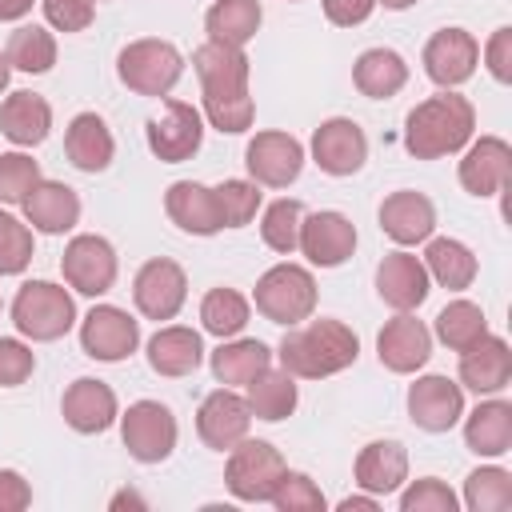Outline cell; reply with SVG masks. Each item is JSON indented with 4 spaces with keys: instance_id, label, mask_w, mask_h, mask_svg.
Here are the masks:
<instances>
[{
    "instance_id": "6da1fadb",
    "label": "cell",
    "mask_w": 512,
    "mask_h": 512,
    "mask_svg": "<svg viewBox=\"0 0 512 512\" xmlns=\"http://www.w3.org/2000/svg\"><path fill=\"white\" fill-rule=\"evenodd\" d=\"M280 368L292 372L296 380H324V376H336L344 368L356 364L360 356V336L344 324V320H308L304 328H288L280 348Z\"/></svg>"
},
{
    "instance_id": "7a4b0ae2",
    "label": "cell",
    "mask_w": 512,
    "mask_h": 512,
    "mask_svg": "<svg viewBox=\"0 0 512 512\" xmlns=\"http://www.w3.org/2000/svg\"><path fill=\"white\" fill-rule=\"evenodd\" d=\"M472 132H476V108L460 92L444 88V92L420 100L408 112V120H404V148L416 160H440V156H452V152L468 148Z\"/></svg>"
},
{
    "instance_id": "3957f363",
    "label": "cell",
    "mask_w": 512,
    "mask_h": 512,
    "mask_svg": "<svg viewBox=\"0 0 512 512\" xmlns=\"http://www.w3.org/2000/svg\"><path fill=\"white\" fill-rule=\"evenodd\" d=\"M12 324L20 336H28L36 344L60 340L76 324V300L64 284L28 280V284H20V292L12 300Z\"/></svg>"
},
{
    "instance_id": "277c9868",
    "label": "cell",
    "mask_w": 512,
    "mask_h": 512,
    "mask_svg": "<svg viewBox=\"0 0 512 512\" xmlns=\"http://www.w3.org/2000/svg\"><path fill=\"white\" fill-rule=\"evenodd\" d=\"M252 304L264 320L280 328H296L316 312V280L300 264H272L252 292Z\"/></svg>"
},
{
    "instance_id": "5b68a950",
    "label": "cell",
    "mask_w": 512,
    "mask_h": 512,
    "mask_svg": "<svg viewBox=\"0 0 512 512\" xmlns=\"http://www.w3.org/2000/svg\"><path fill=\"white\" fill-rule=\"evenodd\" d=\"M116 76L136 96H168L176 88V80L184 76V56H180L176 44L144 36V40H132V44L120 48Z\"/></svg>"
},
{
    "instance_id": "8992f818",
    "label": "cell",
    "mask_w": 512,
    "mask_h": 512,
    "mask_svg": "<svg viewBox=\"0 0 512 512\" xmlns=\"http://www.w3.org/2000/svg\"><path fill=\"white\" fill-rule=\"evenodd\" d=\"M288 464L280 456V448H272L268 440H240L228 448V464H224V484L236 500L244 504H260L272 500L276 484L284 480Z\"/></svg>"
},
{
    "instance_id": "52a82bcc",
    "label": "cell",
    "mask_w": 512,
    "mask_h": 512,
    "mask_svg": "<svg viewBox=\"0 0 512 512\" xmlns=\"http://www.w3.org/2000/svg\"><path fill=\"white\" fill-rule=\"evenodd\" d=\"M176 436H180L176 416H172V408L160 404V400H136V404H128V412L120 416V440H124L128 456L140 460V464H160V460H168L172 448H176Z\"/></svg>"
},
{
    "instance_id": "ba28073f",
    "label": "cell",
    "mask_w": 512,
    "mask_h": 512,
    "mask_svg": "<svg viewBox=\"0 0 512 512\" xmlns=\"http://www.w3.org/2000/svg\"><path fill=\"white\" fill-rule=\"evenodd\" d=\"M144 140L156 160L164 164H184L200 152L204 144V116L188 100H168L144 128Z\"/></svg>"
},
{
    "instance_id": "9c48e42d",
    "label": "cell",
    "mask_w": 512,
    "mask_h": 512,
    "mask_svg": "<svg viewBox=\"0 0 512 512\" xmlns=\"http://www.w3.org/2000/svg\"><path fill=\"white\" fill-rule=\"evenodd\" d=\"M60 272H64L68 288H76L80 296H104V292H112L116 272H120L116 248L96 232H80L68 240V248L60 256Z\"/></svg>"
},
{
    "instance_id": "30bf717a",
    "label": "cell",
    "mask_w": 512,
    "mask_h": 512,
    "mask_svg": "<svg viewBox=\"0 0 512 512\" xmlns=\"http://www.w3.org/2000/svg\"><path fill=\"white\" fill-rule=\"evenodd\" d=\"M136 344H140V320H132L116 304H96L80 320V348H84V356H92L100 364L128 360L136 352Z\"/></svg>"
},
{
    "instance_id": "8fae6325",
    "label": "cell",
    "mask_w": 512,
    "mask_h": 512,
    "mask_svg": "<svg viewBox=\"0 0 512 512\" xmlns=\"http://www.w3.org/2000/svg\"><path fill=\"white\" fill-rule=\"evenodd\" d=\"M132 300L140 308V316L148 320H172L184 300H188V276L176 260L156 256L148 264H140L136 280H132Z\"/></svg>"
},
{
    "instance_id": "7c38bea8",
    "label": "cell",
    "mask_w": 512,
    "mask_h": 512,
    "mask_svg": "<svg viewBox=\"0 0 512 512\" xmlns=\"http://www.w3.org/2000/svg\"><path fill=\"white\" fill-rule=\"evenodd\" d=\"M248 176L264 188H288L304 168V144L288 132H256L244 148Z\"/></svg>"
},
{
    "instance_id": "4fadbf2b",
    "label": "cell",
    "mask_w": 512,
    "mask_h": 512,
    "mask_svg": "<svg viewBox=\"0 0 512 512\" xmlns=\"http://www.w3.org/2000/svg\"><path fill=\"white\" fill-rule=\"evenodd\" d=\"M312 160L328 176H352L368 160V136L356 120L332 116L312 132Z\"/></svg>"
},
{
    "instance_id": "5bb4252c",
    "label": "cell",
    "mask_w": 512,
    "mask_h": 512,
    "mask_svg": "<svg viewBox=\"0 0 512 512\" xmlns=\"http://www.w3.org/2000/svg\"><path fill=\"white\" fill-rule=\"evenodd\" d=\"M476 64H480V44L464 28H440L424 44V72L440 88H456V84L472 80Z\"/></svg>"
},
{
    "instance_id": "9a60e30c",
    "label": "cell",
    "mask_w": 512,
    "mask_h": 512,
    "mask_svg": "<svg viewBox=\"0 0 512 512\" xmlns=\"http://www.w3.org/2000/svg\"><path fill=\"white\" fill-rule=\"evenodd\" d=\"M308 264L316 268H340L356 252V224L344 212H312L300 220V244Z\"/></svg>"
},
{
    "instance_id": "2e32d148",
    "label": "cell",
    "mask_w": 512,
    "mask_h": 512,
    "mask_svg": "<svg viewBox=\"0 0 512 512\" xmlns=\"http://www.w3.org/2000/svg\"><path fill=\"white\" fill-rule=\"evenodd\" d=\"M248 428H252V408H248V400L236 396L228 384L216 388V392H208V396L200 400L196 432H200V440H204L208 448L228 452L232 444H240V440L248 436Z\"/></svg>"
},
{
    "instance_id": "e0dca14e",
    "label": "cell",
    "mask_w": 512,
    "mask_h": 512,
    "mask_svg": "<svg viewBox=\"0 0 512 512\" xmlns=\"http://www.w3.org/2000/svg\"><path fill=\"white\" fill-rule=\"evenodd\" d=\"M408 416L424 432H448L464 416V388L448 376H420L408 388Z\"/></svg>"
},
{
    "instance_id": "ac0fdd59",
    "label": "cell",
    "mask_w": 512,
    "mask_h": 512,
    "mask_svg": "<svg viewBox=\"0 0 512 512\" xmlns=\"http://www.w3.org/2000/svg\"><path fill=\"white\" fill-rule=\"evenodd\" d=\"M376 356H380V364H384L388 372L408 376V372H416V368L428 364V356H432V332H428L424 320H416L412 312H400V316H392V320L380 328V336H376Z\"/></svg>"
},
{
    "instance_id": "d6986e66",
    "label": "cell",
    "mask_w": 512,
    "mask_h": 512,
    "mask_svg": "<svg viewBox=\"0 0 512 512\" xmlns=\"http://www.w3.org/2000/svg\"><path fill=\"white\" fill-rule=\"evenodd\" d=\"M512 180V148L500 136H480L460 160V184L472 196H496Z\"/></svg>"
},
{
    "instance_id": "ffe728a7",
    "label": "cell",
    "mask_w": 512,
    "mask_h": 512,
    "mask_svg": "<svg viewBox=\"0 0 512 512\" xmlns=\"http://www.w3.org/2000/svg\"><path fill=\"white\" fill-rule=\"evenodd\" d=\"M428 268L420 256L412 252H388L380 264H376V292L388 308L396 312H412L428 300Z\"/></svg>"
},
{
    "instance_id": "44dd1931",
    "label": "cell",
    "mask_w": 512,
    "mask_h": 512,
    "mask_svg": "<svg viewBox=\"0 0 512 512\" xmlns=\"http://www.w3.org/2000/svg\"><path fill=\"white\" fill-rule=\"evenodd\" d=\"M60 412L68 420V428L84 432V436H96V432H108L120 416L116 408V392L104 384V380H92V376H80L68 384L64 400H60Z\"/></svg>"
},
{
    "instance_id": "7402d4cb",
    "label": "cell",
    "mask_w": 512,
    "mask_h": 512,
    "mask_svg": "<svg viewBox=\"0 0 512 512\" xmlns=\"http://www.w3.org/2000/svg\"><path fill=\"white\" fill-rule=\"evenodd\" d=\"M512 380V348L500 336H480L472 348L460 352V388L476 396H492Z\"/></svg>"
},
{
    "instance_id": "603a6c76",
    "label": "cell",
    "mask_w": 512,
    "mask_h": 512,
    "mask_svg": "<svg viewBox=\"0 0 512 512\" xmlns=\"http://www.w3.org/2000/svg\"><path fill=\"white\" fill-rule=\"evenodd\" d=\"M24 220L44 236H64L80 220V196L60 180H36V188L24 196Z\"/></svg>"
},
{
    "instance_id": "cb8c5ba5",
    "label": "cell",
    "mask_w": 512,
    "mask_h": 512,
    "mask_svg": "<svg viewBox=\"0 0 512 512\" xmlns=\"http://www.w3.org/2000/svg\"><path fill=\"white\" fill-rule=\"evenodd\" d=\"M432 228H436V208H432V200L424 192L404 188V192L384 196V204H380V232L388 240H396L400 248H408V244L428 240Z\"/></svg>"
},
{
    "instance_id": "d4e9b609",
    "label": "cell",
    "mask_w": 512,
    "mask_h": 512,
    "mask_svg": "<svg viewBox=\"0 0 512 512\" xmlns=\"http://www.w3.org/2000/svg\"><path fill=\"white\" fill-rule=\"evenodd\" d=\"M164 212L180 232H192V236H216L224 228L220 208H216V192L208 184H196V180H176L164 192Z\"/></svg>"
},
{
    "instance_id": "484cf974",
    "label": "cell",
    "mask_w": 512,
    "mask_h": 512,
    "mask_svg": "<svg viewBox=\"0 0 512 512\" xmlns=\"http://www.w3.org/2000/svg\"><path fill=\"white\" fill-rule=\"evenodd\" d=\"M204 360V340L196 328H184V324H164L152 340H148V364L156 376H168V380H180V376H192Z\"/></svg>"
},
{
    "instance_id": "4316f807",
    "label": "cell",
    "mask_w": 512,
    "mask_h": 512,
    "mask_svg": "<svg viewBox=\"0 0 512 512\" xmlns=\"http://www.w3.org/2000/svg\"><path fill=\"white\" fill-rule=\"evenodd\" d=\"M356 484L372 496H388V492H400L404 480H408V452L400 440H372L360 448L356 456Z\"/></svg>"
},
{
    "instance_id": "83f0119b",
    "label": "cell",
    "mask_w": 512,
    "mask_h": 512,
    "mask_svg": "<svg viewBox=\"0 0 512 512\" xmlns=\"http://www.w3.org/2000/svg\"><path fill=\"white\" fill-rule=\"evenodd\" d=\"M192 68L200 76V92H244L248 88V56L244 48H232V44H200L192 52Z\"/></svg>"
},
{
    "instance_id": "f1b7e54d",
    "label": "cell",
    "mask_w": 512,
    "mask_h": 512,
    "mask_svg": "<svg viewBox=\"0 0 512 512\" xmlns=\"http://www.w3.org/2000/svg\"><path fill=\"white\" fill-rule=\"evenodd\" d=\"M64 152L80 172H104L116 156V140H112L104 116H96V112L72 116L68 132H64Z\"/></svg>"
},
{
    "instance_id": "f546056e",
    "label": "cell",
    "mask_w": 512,
    "mask_h": 512,
    "mask_svg": "<svg viewBox=\"0 0 512 512\" xmlns=\"http://www.w3.org/2000/svg\"><path fill=\"white\" fill-rule=\"evenodd\" d=\"M0 132L20 144V148H32V144H44L48 132H52V104L36 92H12L4 96L0 104Z\"/></svg>"
},
{
    "instance_id": "4dcf8cb0",
    "label": "cell",
    "mask_w": 512,
    "mask_h": 512,
    "mask_svg": "<svg viewBox=\"0 0 512 512\" xmlns=\"http://www.w3.org/2000/svg\"><path fill=\"white\" fill-rule=\"evenodd\" d=\"M464 444L476 456H504L512 448V404L484 400L464 420Z\"/></svg>"
},
{
    "instance_id": "1f68e13d",
    "label": "cell",
    "mask_w": 512,
    "mask_h": 512,
    "mask_svg": "<svg viewBox=\"0 0 512 512\" xmlns=\"http://www.w3.org/2000/svg\"><path fill=\"white\" fill-rule=\"evenodd\" d=\"M248 408H252V416L256 420H268V424H276V420H284V416H292L296 412V404H300V392H296V376L292 372H284V368H260L248 384Z\"/></svg>"
},
{
    "instance_id": "d6a6232c",
    "label": "cell",
    "mask_w": 512,
    "mask_h": 512,
    "mask_svg": "<svg viewBox=\"0 0 512 512\" xmlns=\"http://www.w3.org/2000/svg\"><path fill=\"white\" fill-rule=\"evenodd\" d=\"M352 84L368 96V100H388L408 84V64L400 52L392 48H368L356 56L352 64Z\"/></svg>"
},
{
    "instance_id": "836d02e7",
    "label": "cell",
    "mask_w": 512,
    "mask_h": 512,
    "mask_svg": "<svg viewBox=\"0 0 512 512\" xmlns=\"http://www.w3.org/2000/svg\"><path fill=\"white\" fill-rule=\"evenodd\" d=\"M260 20H264L260 0H216L208 8V16H204V32L216 44L244 48L260 32Z\"/></svg>"
},
{
    "instance_id": "e575fe53",
    "label": "cell",
    "mask_w": 512,
    "mask_h": 512,
    "mask_svg": "<svg viewBox=\"0 0 512 512\" xmlns=\"http://www.w3.org/2000/svg\"><path fill=\"white\" fill-rule=\"evenodd\" d=\"M424 268H428V280H436L448 292H464L476 280V256H472V248L460 244V240H452V236L428 240Z\"/></svg>"
},
{
    "instance_id": "d590c367",
    "label": "cell",
    "mask_w": 512,
    "mask_h": 512,
    "mask_svg": "<svg viewBox=\"0 0 512 512\" xmlns=\"http://www.w3.org/2000/svg\"><path fill=\"white\" fill-rule=\"evenodd\" d=\"M212 376L220 380V384H248L260 368H268L272 364V352H268V344L264 340H220V348L212 352Z\"/></svg>"
},
{
    "instance_id": "8d00e7d4",
    "label": "cell",
    "mask_w": 512,
    "mask_h": 512,
    "mask_svg": "<svg viewBox=\"0 0 512 512\" xmlns=\"http://www.w3.org/2000/svg\"><path fill=\"white\" fill-rule=\"evenodd\" d=\"M8 64L16 72H28V76H40L56 64V36L40 24H20L12 36H8V48H4Z\"/></svg>"
},
{
    "instance_id": "74e56055",
    "label": "cell",
    "mask_w": 512,
    "mask_h": 512,
    "mask_svg": "<svg viewBox=\"0 0 512 512\" xmlns=\"http://www.w3.org/2000/svg\"><path fill=\"white\" fill-rule=\"evenodd\" d=\"M480 336H488V320H484V308L472 304V300H452L440 308L436 316V340L452 352H464L472 348Z\"/></svg>"
},
{
    "instance_id": "f35d334b",
    "label": "cell",
    "mask_w": 512,
    "mask_h": 512,
    "mask_svg": "<svg viewBox=\"0 0 512 512\" xmlns=\"http://www.w3.org/2000/svg\"><path fill=\"white\" fill-rule=\"evenodd\" d=\"M252 316V304L236 292V288H212L204 300H200V324L204 332L228 340V336H240L244 324Z\"/></svg>"
},
{
    "instance_id": "ab89813d",
    "label": "cell",
    "mask_w": 512,
    "mask_h": 512,
    "mask_svg": "<svg viewBox=\"0 0 512 512\" xmlns=\"http://www.w3.org/2000/svg\"><path fill=\"white\" fill-rule=\"evenodd\" d=\"M464 504H468V512H504V508H512V472H504L496 464L468 472Z\"/></svg>"
},
{
    "instance_id": "60d3db41",
    "label": "cell",
    "mask_w": 512,
    "mask_h": 512,
    "mask_svg": "<svg viewBox=\"0 0 512 512\" xmlns=\"http://www.w3.org/2000/svg\"><path fill=\"white\" fill-rule=\"evenodd\" d=\"M204 96V116L216 132H228V136H240L252 128L256 120V100L252 92H200Z\"/></svg>"
},
{
    "instance_id": "b9f144b4",
    "label": "cell",
    "mask_w": 512,
    "mask_h": 512,
    "mask_svg": "<svg viewBox=\"0 0 512 512\" xmlns=\"http://www.w3.org/2000/svg\"><path fill=\"white\" fill-rule=\"evenodd\" d=\"M300 220H304V204H300V200H288V196L272 200V204L264 208V220H260L264 244H268L272 252L292 256L296 244H300Z\"/></svg>"
},
{
    "instance_id": "7bdbcfd3",
    "label": "cell",
    "mask_w": 512,
    "mask_h": 512,
    "mask_svg": "<svg viewBox=\"0 0 512 512\" xmlns=\"http://www.w3.org/2000/svg\"><path fill=\"white\" fill-rule=\"evenodd\" d=\"M224 228H244L260 208V184L256 180H224L212 188Z\"/></svg>"
},
{
    "instance_id": "ee69618b",
    "label": "cell",
    "mask_w": 512,
    "mask_h": 512,
    "mask_svg": "<svg viewBox=\"0 0 512 512\" xmlns=\"http://www.w3.org/2000/svg\"><path fill=\"white\" fill-rule=\"evenodd\" d=\"M32 264V228L0 208V276H20Z\"/></svg>"
},
{
    "instance_id": "f6af8a7d",
    "label": "cell",
    "mask_w": 512,
    "mask_h": 512,
    "mask_svg": "<svg viewBox=\"0 0 512 512\" xmlns=\"http://www.w3.org/2000/svg\"><path fill=\"white\" fill-rule=\"evenodd\" d=\"M36 180H40V164L28 152H0V204H24Z\"/></svg>"
},
{
    "instance_id": "bcb514c9",
    "label": "cell",
    "mask_w": 512,
    "mask_h": 512,
    "mask_svg": "<svg viewBox=\"0 0 512 512\" xmlns=\"http://www.w3.org/2000/svg\"><path fill=\"white\" fill-rule=\"evenodd\" d=\"M268 504H276L280 512H324V492L316 488L312 476H304V472H284V480L276 484V492H272Z\"/></svg>"
},
{
    "instance_id": "7dc6e473",
    "label": "cell",
    "mask_w": 512,
    "mask_h": 512,
    "mask_svg": "<svg viewBox=\"0 0 512 512\" xmlns=\"http://www.w3.org/2000/svg\"><path fill=\"white\" fill-rule=\"evenodd\" d=\"M456 504V492L436 476H420L400 492V512H456Z\"/></svg>"
},
{
    "instance_id": "c3c4849f",
    "label": "cell",
    "mask_w": 512,
    "mask_h": 512,
    "mask_svg": "<svg viewBox=\"0 0 512 512\" xmlns=\"http://www.w3.org/2000/svg\"><path fill=\"white\" fill-rule=\"evenodd\" d=\"M32 372H36V352L16 336H0V388H16Z\"/></svg>"
},
{
    "instance_id": "681fc988",
    "label": "cell",
    "mask_w": 512,
    "mask_h": 512,
    "mask_svg": "<svg viewBox=\"0 0 512 512\" xmlns=\"http://www.w3.org/2000/svg\"><path fill=\"white\" fill-rule=\"evenodd\" d=\"M40 8L56 32H84L96 16V0H40Z\"/></svg>"
},
{
    "instance_id": "f907efd6",
    "label": "cell",
    "mask_w": 512,
    "mask_h": 512,
    "mask_svg": "<svg viewBox=\"0 0 512 512\" xmlns=\"http://www.w3.org/2000/svg\"><path fill=\"white\" fill-rule=\"evenodd\" d=\"M484 64L500 84L512 80V28H496L492 32V40L484 44Z\"/></svg>"
},
{
    "instance_id": "816d5d0a",
    "label": "cell",
    "mask_w": 512,
    "mask_h": 512,
    "mask_svg": "<svg viewBox=\"0 0 512 512\" xmlns=\"http://www.w3.org/2000/svg\"><path fill=\"white\" fill-rule=\"evenodd\" d=\"M324 4V16L336 24V28H356L372 16L376 0H320Z\"/></svg>"
},
{
    "instance_id": "f5cc1de1",
    "label": "cell",
    "mask_w": 512,
    "mask_h": 512,
    "mask_svg": "<svg viewBox=\"0 0 512 512\" xmlns=\"http://www.w3.org/2000/svg\"><path fill=\"white\" fill-rule=\"evenodd\" d=\"M32 504V488L16 468H0V512H20Z\"/></svg>"
},
{
    "instance_id": "db71d44e",
    "label": "cell",
    "mask_w": 512,
    "mask_h": 512,
    "mask_svg": "<svg viewBox=\"0 0 512 512\" xmlns=\"http://www.w3.org/2000/svg\"><path fill=\"white\" fill-rule=\"evenodd\" d=\"M36 0H0V20H24Z\"/></svg>"
},
{
    "instance_id": "11a10c76",
    "label": "cell",
    "mask_w": 512,
    "mask_h": 512,
    "mask_svg": "<svg viewBox=\"0 0 512 512\" xmlns=\"http://www.w3.org/2000/svg\"><path fill=\"white\" fill-rule=\"evenodd\" d=\"M336 508H340V512H352V508H364V512H376V508H380V496H372V492H368V496H344V500H340Z\"/></svg>"
},
{
    "instance_id": "9f6ffc18",
    "label": "cell",
    "mask_w": 512,
    "mask_h": 512,
    "mask_svg": "<svg viewBox=\"0 0 512 512\" xmlns=\"http://www.w3.org/2000/svg\"><path fill=\"white\" fill-rule=\"evenodd\" d=\"M124 504H132V508H144V500H140L136 492H120V496H112V508H124Z\"/></svg>"
},
{
    "instance_id": "6f0895ef",
    "label": "cell",
    "mask_w": 512,
    "mask_h": 512,
    "mask_svg": "<svg viewBox=\"0 0 512 512\" xmlns=\"http://www.w3.org/2000/svg\"><path fill=\"white\" fill-rule=\"evenodd\" d=\"M8 76H12V64H8V56L0 52V92L8 88Z\"/></svg>"
},
{
    "instance_id": "680465c9",
    "label": "cell",
    "mask_w": 512,
    "mask_h": 512,
    "mask_svg": "<svg viewBox=\"0 0 512 512\" xmlns=\"http://www.w3.org/2000/svg\"><path fill=\"white\" fill-rule=\"evenodd\" d=\"M376 4H384L388 12H404V8H412L416 0H376Z\"/></svg>"
}]
</instances>
